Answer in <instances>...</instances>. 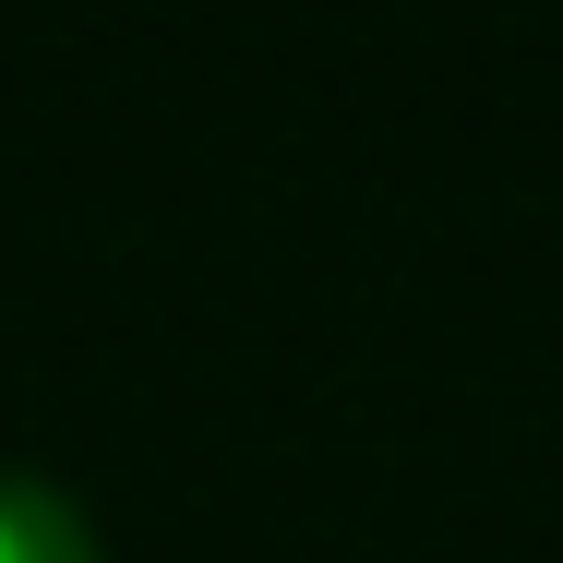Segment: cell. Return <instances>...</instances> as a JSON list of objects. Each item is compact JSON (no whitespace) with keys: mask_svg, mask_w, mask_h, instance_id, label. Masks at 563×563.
<instances>
[{"mask_svg":"<svg viewBox=\"0 0 563 563\" xmlns=\"http://www.w3.org/2000/svg\"><path fill=\"white\" fill-rule=\"evenodd\" d=\"M0 563H109V552H97V516L48 467H0Z\"/></svg>","mask_w":563,"mask_h":563,"instance_id":"6da1fadb","label":"cell"}]
</instances>
